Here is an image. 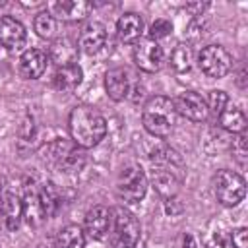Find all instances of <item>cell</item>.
<instances>
[{"label":"cell","mask_w":248,"mask_h":248,"mask_svg":"<svg viewBox=\"0 0 248 248\" xmlns=\"http://www.w3.org/2000/svg\"><path fill=\"white\" fill-rule=\"evenodd\" d=\"M182 248H196V238L192 234H184L182 236Z\"/></svg>","instance_id":"obj_35"},{"label":"cell","mask_w":248,"mask_h":248,"mask_svg":"<svg viewBox=\"0 0 248 248\" xmlns=\"http://www.w3.org/2000/svg\"><path fill=\"white\" fill-rule=\"evenodd\" d=\"M190 12H194V16H202V12L207 8V4H188L186 6Z\"/></svg>","instance_id":"obj_34"},{"label":"cell","mask_w":248,"mask_h":248,"mask_svg":"<svg viewBox=\"0 0 248 248\" xmlns=\"http://www.w3.org/2000/svg\"><path fill=\"white\" fill-rule=\"evenodd\" d=\"M172 103H174L176 114H180L192 122H203L209 116L205 99L202 95H198L196 91H182L172 99Z\"/></svg>","instance_id":"obj_8"},{"label":"cell","mask_w":248,"mask_h":248,"mask_svg":"<svg viewBox=\"0 0 248 248\" xmlns=\"http://www.w3.org/2000/svg\"><path fill=\"white\" fill-rule=\"evenodd\" d=\"M54 248H85V232L78 225H66L58 231Z\"/></svg>","instance_id":"obj_21"},{"label":"cell","mask_w":248,"mask_h":248,"mask_svg":"<svg viewBox=\"0 0 248 248\" xmlns=\"http://www.w3.org/2000/svg\"><path fill=\"white\" fill-rule=\"evenodd\" d=\"M219 124L225 132L231 134H242L246 130V116L242 112V108L234 107L232 103H229L221 112H219Z\"/></svg>","instance_id":"obj_20"},{"label":"cell","mask_w":248,"mask_h":248,"mask_svg":"<svg viewBox=\"0 0 248 248\" xmlns=\"http://www.w3.org/2000/svg\"><path fill=\"white\" fill-rule=\"evenodd\" d=\"M68 128L72 141L81 149L99 145L101 140L107 136V120L91 107H76L70 112Z\"/></svg>","instance_id":"obj_1"},{"label":"cell","mask_w":248,"mask_h":248,"mask_svg":"<svg viewBox=\"0 0 248 248\" xmlns=\"http://www.w3.org/2000/svg\"><path fill=\"white\" fill-rule=\"evenodd\" d=\"M229 238H231L232 248H248V229H246V227L234 229V231L229 234Z\"/></svg>","instance_id":"obj_33"},{"label":"cell","mask_w":248,"mask_h":248,"mask_svg":"<svg viewBox=\"0 0 248 248\" xmlns=\"http://www.w3.org/2000/svg\"><path fill=\"white\" fill-rule=\"evenodd\" d=\"M76 54H78V45H74L70 39H58L50 48V58L58 66L76 64Z\"/></svg>","instance_id":"obj_24"},{"label":"cell","mask_w":248,"mask_h":248,"mask_svg":"<svg viewBox=\"0 0 248 248\" xmlns=\"http://www.w3.org/2000/svg\"><path fill=\"white\" fill-rule=\"evenodd\" d=\"M4 188H6V186H4V182L0 180V202H2V196H4Z\"/></svg>","instance_id":"obj_36"},{"label":"cell","mask_w":248,"mask_h":248,"mask_svg":"<svg viewBox=\"0 0 248 248\" xmlns=\"http://www.w3.org/2000/svg\"><path fill=\"white\" fill-rule=\"evenodd\" d=\"M107 45V27L99 21H91L81 29L79 35V48L85 54H97Z\"/></svg>","instance_id":"obj_14"},{"label":"cell","mask_w":248,"mask_h":248,"mask_svg":"<svg viewBox=\"0 0 248 248\" xmlns=\"http://www.w3.org/2000/svg\"><path fill=\"white\" fill-rule=\"evenodd\" d=\"M83 79V72L78 64H68V66H58L54 76H52V85L62 91V93H72L74 89L79 87Z\"/></svg>","instance_id":"obj_16"},{"label":"cell","mask_w":248,"mask_h":248,"mask_svg":"<svg viewBox=\"0 0 248 248\" xmlns=\"http://www.w3.org/2000/svg\"><path fill=\"white\" fill-rule=\"evenodd\" d=\"M192 62H194V52H192V46L188 43H178L172 52H170V66L178 72V74H184L192 68Z\"/></svg>","instance_id":"obj_25"},{"label":"cell","mask_w":248,"mask_h":248,"mask_svg":"<svg viewBox=\"0 0 248 248\" xmlns=\"http://www.w3.org/2000/svg\"><path fill=\"white\" fill-rule=\"evenodd\" d=\"M112 211V232H110V242L114 248H136L140 234H141V227L140 221L136 219V215L132 211H128L126 207H114Z\"/></svg>","instance_id":"obj_3"},{"label":"cell","mask_w":248,"mask_h":248,"mask_svg":"<svg viewBox=\"0 0 248 248\" xmlns=\"http://www.w3.org/2000/svg\"><path fill=\"white\" fill-rule=\"evenodd\" d=\"M147 192V176L136 165L126 167L116 180V194L124 203H138Z\"/></svg>","instance_id":"obj_5"},{"label":"cell","mask_w":248,"mask_h":248,"mask_svg":"<svg viewBox=\"0 0 248 248\" xmlns=\"http://www.w3.org/2000/svg\"><path fill=\"white\" fill-rule=\"evenodd\" d=\"M231 103V99H229V95L225 93V91H221V89H213V91H209V95H207V101H205V105H207V110H213L217 116H219V112L227 107Z\"/></svg>","instance_id":"obj_29"},{"label":"cell","mask_w":248,"mask_h":248,"mask_svg":"<svg viewBox=\"0 0 248 248\" xmlns=\"http://www.w3.org/2000/svg\"><path fill=\"white\" fill-rule=\"evenodd\" d=\"M39 200H41V207H43V213L46 219L52 217L60 207V194L52 182L43 184V188L39 190Z\"/></svg>","instance_id":"obj_26"},{"label":"cell","mask_w":248,"mask_h":248,"mask_svg":"<svg viewBox=\"0 0 248 248\" xmlns=\"http://www.w3.org/2000/svg\"><path fill=\"white\" fill-rule=\"evenodd\" d=\"M244 194H246V182L238 172L223 169L215 174V196L221 205L234 207L244 200Z\"/></svg>","instance_id":"obj_4"},{"label":"cell","mask_w":248,"mask_h":248,"mask_svg":"<svg viewBox=\"0 0 248 248\" xmlns=\"http://www.w3.org/2000/svg\"><path fill=\"white\" fill-rule=\"evenodd\" d=\"M149 159L155 167H170V169H176V167H182V157L176 149L165 145V143H159L151 149L149 153Z\"/></svg>","instance_id":"obj_23"},{"label":"cell","mask_w":248,"mask_h":248,"mask_svg":"<svg viewBox=\"0 0 248 248\" xmlns=\"http://www.w3.org/2000/svg\"><path fill=\"white\" fill-rule=\"evenodd\" d=\"M27 33L25 27L14 19L12 16H2L0 17V45L8 50H17L25 45Z\"/></svg>","instance_id":"obj_12"},{"label":"cell","mask_w":248,"mask_h":248,"mask_svg":"<svg viewBox=\"0 0 248 248\" xmlns=\"http://www.w3.org/2000/svg\"><path fill=\"white\" fill-rule=\"evenodd\" d=\"M198 66L209 78H225L232 68V56L221 45H207L198 54Z\"/></svg>","instance_id":"obj_6"},{"label":"cell","mask_w":248,"mask_h":248,"mask_svg":"<svg viewBox=\"0 0 248 248\" xmlns=\"http://www.w3.org/2000/svg\"><path fill=\"white\" fill-rule=\"evenodd\" d=\"M48 56L39 48H27L19 58V74L25 79H37L46 70Z\"/></svg>","instance_id":"obj_15"},{"label":"cell","mask_w":248,"mask_h":248,"mask_svg":"<svg viewBox=\"0 0 248 248\" xmlns=\"http://www.w3.org/2000/svg\"><path fill=\"white\" fill-rule=\"evenodd\" d=\"M141 122L153 138H169L176 124V110L172 99L165 95H155L147 99L141 110Z\"/></svg>","instance_id":"obj_2"},{"label":"cell","mask_w":248,"mask_h":248,"mask_svg":"<svg viewBox=\"0 0 248 248\" xmlns=\"http://www.w3.org/2000/svg\"><path fill=\"white\" fill-rule=\"evenodd\" d=\"M170 31H172V23L169 19H155L149 25V39H153V41L165 39L167 35H170Z\"/></svg>","instance_id":"obj_30"},{"label":"cell","mask_w":248,"mask_h":248,"mask_svg":"<svg viewBox=\"0 0 248 248\" xmlns=\"http://www.w3.org/2000/svg\"><path fill=\"white\" fill-rule=\"evenodd\" d=\"M232 155L234 159L240 163V165H246V159H248V147H246V134H238L234 140H232Z\"/></svg>","instance_id":"obj_31"},{"label":"cell","mask_w":248,"mask_h":248,"mask_svg":"<svg viewBox=\"0 0 248 248\" xmlns=\"http://www.w3.org/2000/svg\"><path fill=\"white\" fill-rule=\"evenodd\" d=\"M72 149H74V147H72L66 140H54V141L46 143V145L39 151V155H41V159H43L45 163L60 167Z\"/></svg>","instance_id":"obj_22"},{"label":"cell","mask_w":248,"mask_h":248,"mask_svg":"<svg viewBox=\"0 0 248 248\" xmlns=\"http://www.w3.org/2000/svg\"><path fill=\"white\" fill-rule=\"evenodd\" d=\"M141 31H143V21L134 12H128V14L120 16L118 21H116V33H118V39L122 43H136V41H140Z\"/></svg>","instance_id":"obj_19"},{"label":"cell","mask_w":248,"mask_h":248,"mask_svg":"<svg viewBox=\"0 0 248 248\" xmlns=\"http://www.w3.org/2000/svg\"><path fill=\"white\" fill-rule=\"evenodd\" d=\"M151 184L165 200H174V196L180 192V176L170 167H153Z\"/></svg>","instance_id":"obj_9"},{"label":"cell","mask_w":248,"mask_h":248,"mask_svg":"<svg viewBox=\"0 0 248 248\" xmlns=\"http://www.w3.org/2000/svg\"><path fill=\"white\" fill-rule=\"evenodd\" d=\"M134 62L140 70L153 74L163 68L165 52L157 41H153L149 37L140 39V41H136V46H134Z\"/></svg>","instance_id":"obj_7"},{"label":"cell","mask_w":248,"mask_h":248,"mask_svg":"<svg viewBox=\"0 0 248 248\" xmlns=\"http://www.w3.org/2000/svg\"><path fill=\"white\" fill-rule=\"evenodd\" d=\"M33 27L41 39H52L56 35V19L50 12H39L33 19Z\"/></svg>","instance_id":"obj_27"},{"label":"cell","mask_w":248,"mask_h":248,"mask_svg":"<svg viewBox=\"0 0 248 248\" xmlns=\"http://www.w3.org/2000/svg\"><path fill=\"white\" fill-rule=\"evenodd\" d=\"M112 211L105 205H95L85 215V232L93 240H105L110 231Z\"/></svg>","instance_id":"obj_10"},{"label":"cell","mask_w":248,"mask_h":248,"mask_svg":"<svg viewBox=\"0 0 248 248\" xmlns=\"http://www.w3.org/2000/svg\"><path fill=\"white\" fill-rule=\"evenodd\" d=\"M105 89H107V95L112 101L126 99L128 93H130V78H128V72L122 70V68L108 70L107 76H105Z\"/></svg>","instance_id":"obj_17"},{"label":"cell","mask_w":248,"mask_h":248,"mask_svg":"<svg viewBox=\"0 0 248 248\" xmlns=\"http://www.w3.org/2000/svg\"><path fill=\"white\" fill-rule=\"evenodd\" d=\"M0 211L4 217V223L10 231L19 229L21 219H23V203H21V196L10 188H4V196L0 202Z\"/></svg>","instance_id":"obj_13"},{"label":"cell","mask_w":248,"mask_h":248,"mask_svg":"<svg viewBox=\"0 0 248 248\" xmlns=\"http://www.w3.org/2000/svg\"><path fill=\"white\" fill-rule=\"evenodd\" d=\"M205 248H232V244H231V238H229L227 232L215 231V232L209 234V238L205 242Z\"/></svg>","instance_id":"obj_32"},{"label":"cell","mask_w":248,"mask_h":248,"mask_svg":"<svg viewBox=\"0 0 248 248\" xmlns=\"http://www.w3.org/2000/svg\"><path fill=\"white\" fill-rule=\"evenodd\" d=\"M83 165H85V153L81 151V149H72L70 153H68V157L64 159V163L60 165V169L64 170V172H78V170H81L83 169Z\"/></svg>","instance_id":"obj_28"},{"label":"cell","mask_w":248,"mask_h":248,"mask_svg":"<svg viewBox=\"0 0 248 248\" xmlns=\"http://www.w3.org/2000/svg\"><path fill=\"white\" fill-rule=\"evenodd\" d=\"M21 203H23V219L27 221L29 227H39L46 219L43 213V207H41L39 190H35L33 186H25V192L21 196Z\"/></svg>","instance_id":"obj_18"},{"label":"cell","mask_w":248,"mask_h":248,"mask_svg":"<svg viewBox=\"0 0 248 248\" xmlns=\"http://www.w3.org/2000/svg\"><path fill=\"white\" fill-rule=\"evenodd\" d=\"M48 8H50V14L54 19L79 21L89 16L93 6H91V2H85V0H62V2H52Z\"/></svg>","instance_id":"obj_11"}]
</instances>
